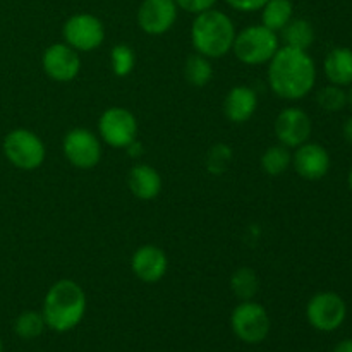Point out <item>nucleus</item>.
<instances>
[{
    "mask_svg": "<svg viewBox=\"0 0 352 352\" xmlns=\"http://www.w3.org/2000/svg\"><path fill=\"white\" fill-rule=\"evenodd\" d=\"M316 81L315 60L306 50L282 47L268 62V82L278 98L301 100Z\"/></svg>",
    "mask_w": 352,
    "mask_h": 352,
    "instance_id": "f257e3e1",
    "label": "nucleus"
},
{
    "mask_svg": "<svg viewBox=\"0 0 352 352\" xmlns=\"http://www.w3.org/2000/svg\"><path fill=\"white\" fill-rule=\"evenodd\" d=\"M86 313V294L78 282L62 278L47 291L43 301V315L47 329L57 333L74 330Z\"/></svg>",
    "mask_w": 352,
    "mask_h": 352,
    "instance_id": "f03ea898",
    "label": "nucleus"
},
{
    "mask_svg": "<svg viewBox=\"0 0 352 352\" xmlns=\"http://www.w3.org/2000/svg\"><path fill=\"white\" fill-rule=\"evenodd\" d=\"M236 28L226 12L217 9L196 14L191 26V41L196 54L208 58L226 57L232 50Z\"/></svg>",
    "mask_w": 352,
    "mask_h": 352,
    "instance_id": "7ed1b4c3",
    "label": "nucleus"
},
{
    "mask_svg": "<svg viewBox=\"0 0 352 352\" xmlns=\"http://www.w3.org/2000/svg\"><path fill=\"white\" fill-rule=\"evenodd\" d=\"M278 36L275 31L268 30L263 24L244 28L236 33L232 52L243 64L260 65L268 64L278 50Z\"/></svg>",
    "mask_w": 352,
    "mask_h": 352,
    "instance_id": "20e7f679",
    "label": "nucleus"
},
{
    "mask_svg": "<svg viewBox=\"0 0 352 352\" xmlns=\"http://www.w3.org/2000/svg\"><path fill=\"white\" fill-rule=\"evenodd\" d=\"M3 155L10 165L21 170H34L45 162L43 141L30 129H14L3 140Z\"/></svg>",
    "mask_w": 352,
    "mask_h": 352,
    "instance_id": "39448f33",
    "label": "nucleus"
},
{
    "mask_svg": "<svg viewBox=\"0 0 352 352\" xmlns=\"http://www.w3.org/2000/svg\"><path fill=\"white\" fill-rule=\"evenodd\" d=\"M234 336L244 344H260L270 333V316L267 309L254 301H241L230 315Z\"/></svg>",
    "mask_w": 352,
    "mask_h": 352,
    "instance_id": "423d86ee",
    "label": "nucleus"
},
{
    "mask_svg": "<svg viewBox=\"0 0 352 352\" xmlns=\"http://www.w3.org/2000/svg\"><path fill=\"white\" fill-rule=\"evenodd\" d=\"M347 316L346 301L336 292H318L306 306V318L320 332H333Z\"/></svg>",
    "mask_w": 352,
    "mask_h": 352,
    "instance_id": "0eeeda50",
    "label": "nucleus"
},
{
    "mask_svg": "<svg viewBox=\"0 0 352 352\" xmlns=\"http://www.w3.org/2000/svg\"><path fill=\"white\" fill-rule=\"evenodd\" d=\"M62 34L69 47L78 52L96 50L105 40V26L93 14H74L62 28Z\"/></svg>",
    "mask_w": 352,
    "mask_h": 352,
    "instance_id": "6e6552de",
    "label": "nucleus"
},
{
    "mask_svg": "<svg viewBox=\"0 0 352 352\" xmlns=\"http://www.w3.org/2000/svg\"><path fill=\"white\" fill-rule=\"evenodd\" d=\"M102 140L112 148H127L138 136V120L131 110L112 107L102 113L98 120Z\"/></svg>",
    "mask_w": 352,
    "mask_h": 352,
    "instance_id": "1a4fd4ad",
    "label": "nucleus"
},
{
    "mask_svg": "<svg viewBox=\"0 0 352 352\" xmlns=\"http://www.w3.org/2000/svg\"><path fill=\"white\" fill-rule=\"evenodd\" d=\"M62 150L69 164L82 170L96 167L102 160V144L98 138L85 127H76L69 131L62 143Z\"/></svg>",
    "mask_w": 352,
    "mask_h": 352,
    "instance_id": "9d476101",
    "label": "nucleus"
},
{
    "mask_svg": "<svg viewBox=\"0 0 352 352\" xmlns=\"http://www.w3.org/2000/svg\"><path fill=\"white\" fill-rule=\"evenodd\" d=\"M45 74L57 82H69L81 71V57L78 50L67 43H54L47 47L41 57Z\"/></svg>",
    "mask_w": 352,
    "mask_h": 352,
    "instance_id": "9b49d317",
    "label": "nucleus"
},
{
    "mask_svg": "<svg viewBox=\"0 0 352 352\" xmlns=\"http://www.w3.org/2000/svg\"><path fill=\"white\" fill-rule=\"evenodd\" d=\"M274 129L280 144L287 148H298L308 143L313 124L305 110L298 109V107H289L278 113Z\"/></svg>",
    "mask_w": 352,
    "mask_h": 352,
    "instance_id": "f8f14e48",
    "label": "nucleus"
},
{
    "mask_svg": "<svg viewBox=\"0 0 352 352\" xmlns=\"http://www.w3.org/2000/svg\"><path fill=\"white\" fill-rule=\"evenodd\" d=\"M177 14L175 0H143L138 9V24L146 34L158 36L174 26Z\"/></svg>",
    "mask_w": 352,
    "mask_h": 352,
    "instance_id": "ddd939ff",
    "label": "nucleus"
},
{
    "mask_svg": "<svg viewBox=\"0 0 352 352\" xmlns=\"http://www.w3.org/2000/svg\"><path fill=\"white\" fill-rule=\"evenodd\" d=\"M167 254L162 248L155 246V244H144V246L138 248L131 258L133 274L146 284H155V282L162 280L167 274Z\"/></svg>",
    "mask_w": 352,
    "mask_h": 352,
    "instance_id": "4468645a",
    "label": "nucleus"
},
{
    "mask_svg": "<svg viewBox=\"0 0 352 352\" xmlns=\"http://www.w3.org/2000/svg\"><path fill=\"white\" fill-rule=\"evenodd\" d=\"M292 165L299 177L306 181H320L330 170V155L322 144L305 143L292 155Z\"/></svg>",
    "mask_w": 352,
    "mask_h": 352,
    "instance_id": "2eb2a0df",
    "label": "nucleus"
},
{
    "mask_svg": "<svg viewBox=\"0 0 352 352\" xmlns=\"http://www.w3.org/2000/svg\"><path fill=\"white\" fill-rule=\"evenodd\" d=\"M258 109L256 91L250 86H234L223 100V113L234 124H244Z\"/></svg>",
    "mask_w": 352,
    "mask_h": 352,
    "instance_id": "dca6fc26",
    "label": "nucleus"
},
{
    "mask_svg": "<svg viewBox=\"0 0 352 352\" xmlns=\"http://www.w3.org/2000/svg\"><path fill=\"white\" fill-rule=\"evenodd\" d=\"M127 184H129L131 192L136 198L150 201L155 199L162 191V177L158 174L157 168L150 167L146 164L134 165L129 170V177H127Z\"/></svg>",
    "mask_w": 352,
    "mask_h": 352,
    "instance_id": "f3484780",
    "label": "nucleus"
},
{
    "mask_svg": "<svg viewBox=\"0 0 352 352\" xmlns=\"http://www.w3.org/2000/svg\"><path fill=\"white\" fill-rule=\"evenodd\" d=\"M323 71L332 85L347 86L352 85V50L347 47H337L323 62Z\"/></svg>",
    "mask_w": 352,
    "mask_h": 352,
    "instance_id": "a211bd4d",
    "label": "nucleus"
},
{
    "mask_svg": "<svg viewBox=\"0 0 352 352\" xmlns=\"http://www.w3.org/2000/svg\"><path fill=\"white\" fill-rule=\"evenodd\" d=\"M294 14L291 0H268L261 7V24L272 31H282L289 24Z\"/></svg>",
    "mask_w": 352,
    "mask_h": 352,
    "instance_id": "6ab92c4d",
    "label": "nucleus"
},
{
    "mask_svg": "<svg viewBox=\"0 0 352 352\" xmlns=\"http://www.w3.org/2000/svg\"><path fill=\"white\" fill-rule=\"evenodd\" d=\"M285 47L298 48V50H308L315 41V30L311 23L306 19H291L287 26L282 30Z\"/></svg>",
    "mask_w": 352,
    "mask_h": 352,
    "instance_id": "aec40b11",
    "label": "nucleus"
},
{
    "mask_svg": "<svg viewBox=\"0 0 352 352\" xmlns=\"http://www.w3.org/2000/svg\"><path fill=\"white\" fill-rule=\"evenodd\" d=\"M230 289L239 301H253L260 291V278L250 267H241L230 277Z\"/></svg>",
    "mask_w": 352,
    "mask_h": 352,
    "instance_id": "412c9836",
    "label": "nucleus"
},
{
    "mask_svg": "<svg viewBox=\"0 0 352 352\" xmlns=\"http://www.w3.org/2000/svg\"><path fill=\"white\" fill-rule=\"evenodd\" d=\"M184 78L189 85L201 88L206 86L213 78V67L208 57L201 54L189 55L184 64Z\"/></svg>",
    "mask_w": 352,
    "mask_h": 352,
    "instance_id": "4be33fe9",
    "label": "nucleus"
},
{
    "mask_svg": "<svg viewBox=\"0 0 352 352\" xmlns=\"http://www.w3.org/2000/svg\"><path fill=\"white\" fill-rule=\"evenodd\" d=\"M291 165L292 155L284 144H274V146L267 148L263 157H261V168H263L265 174L272 175V177L282 175Z\"/></svg>",
    "mask_w": 352,
    "mask_h": 352,
    "instance_id": "5701e85b",
    "label": "nucleus"
},
{
    "mask_svg": "<svg viewBox=\"0 0 352 352\" xmlns=\"http://www.w3.org/2000/svg\"><path fill=\"white\" fill-rule=\"evenodd\" d=\"M45 329H47V323H45L41 311H33V309L21 313L14 323V332L19 339L24 340L38 339Z\"/></svg>",
    "mask_w": 352,
    "mask_h": 352,
    "instance_id": "b1692460",
    "label": "nucleus"
},
{
    "mask_svg": "<svg viewBox=\"0 0 352 352\" xmlns=\"http://www.w3.org/2000/svg\"><path fill=\"white\" fill-rule=\"evenodd\" d=\"M110 62H112V71L117 78H126L133 72L136 65V55L129 45H116L110 52Z\"/></svg>",
    "mask_w": 352,
    "mask_h": 352,
    "instance_id": "393cba45",
    "label": "nucleus"
},
{
    "mask_svg": "<svg viewBox=\"0 0 352 352\" xmlns=\"http://www.w3.org/2000/svg\"><path fill=\"white\" fill-rule=\"evenodd\" d=\"M316 102L327 112H339L347 105L349 100H347V93L344 91L342 86L330 85L320 89L316 95Z\"/></svg>",
    "mask_w": 352,
    "mask_h": 352,
    "instance_id": "a878e982",
    "label": "nucleus"
},
{
    "mask_svg": "<svg viewBox=\"0 0 352 352\" xmlns=\"http://www.w3.org/2000/svg\"><path fill=\"white\" fill-rule=\"evenodd\" d=\"M230 158H232V151L229 150V146H226V144H215L208 151V158H206L208 170L213 172V174H222L229 167Z\"/></svg>",
    "mask_w": 352,
    "mask_h": 352,
    "instance_id": "bb28decb",
    "label": "nucleus"
},
{
    "mask_svg": "<svg viewBox=\"0 0 352 352\" xmlns=\"http://www.w3.org/2000/svg\"><path fill=\"white\" fill-rule=\"evenodd\" d=\"M217 2L219 0H175L179 9L195 14V16L199 12H205V10L213 9Z\"/></svg>",
    "mask_w": 352,
    "mask_h": 352,
    "instance_id": "cd10ccee",
    "label": "nucleus"
},
{
    "mask_svg": "<svg viewBox=\"0 0 352 352\" xmlns=\"http://www.w3.org/2000/svg\"><path fill=\"white\" fill-rule=\"evenodd\" d=\"M267 2L268 0H226L227 6L239 12H256V10H261V7Z\"/></svg>",
    "mask_w": 352,
    "mask_h": 352,
    "instance_id": "c85d7f7f",
    "label": "nucleus"
},
{
    "mask_svg": "<svg viewBox=\"0 0 352 352\" xmlns=\"http://www.w3.org/2000/svg\"><path fill=\"white\" fill-rule=\"evenodd\" d=\"M333 352H352V339L342 340V342L337 344Z\"/></svg>",
    "mask_w": 352,
    "mask_h": 352,
    "instance_id": "c756f323",
    "label": "nucleus"
},
{
    "mask_svg": "<svg viewBox=\"0 0 352 352\" xmlns=\"http://www.w3.org/2000/svg\"><path fill=\"white\" fill-rule=\"evenodd\" d=\"M344 138L347 140V143L352 144V117H349L344 124Z\"/></svg>",
    "mask_w": 352,
    "mask_h": 352,
    "instance_id": "7c9ffc66",
    "label": "nucleus"
},
{
    "mask_svg": "<svg viewBox=\"0 0 352 352\" xmlns=\"http://www.w3.org/2000/svg\"><path fill=\"white\" fill-rule=\"evenodd\" d=\"M127 151H129L131 155H134V157H138V155L143 153V148H141V144L138 143V141H133V143L127 146Z\"/></svg>",
    "mask_w": 352,
    "mask_h": 352,
    "instance_id": "2f4dec72",
    "label": "nucleus"
},
{
    "mask_svg": "<svg viewBox=\"0 0 352 352\" xmlns=\"http://www.w3.org/2000/svg\"><path fill=\"white\" fill-rule=\"evenodd\" d=\"M347 182H349V188H351V191H352V168H351V172H349V177H347Z\"/></svg>",
    "mask_w": 352,
    "mask_h": 352,
    "instance_id": "473e14b6",
    "label": "nucleus"
},
{
    "mask_svg": "<svg viewBox=\"0 0 352 352\" xmlns=\"http://www.w3.org/2000/svg\"><path fill=\"white\" fill-rule=\"evenodd\" d=\"M347 100H349V103H351V107H352V88H351L349 95H347Z\"/></svg>",
    "mask_w": 352,
    "mask_h": 352,
    "instance_id": "72a5a7b5",
    "label": "nucleus"
},
{
    "mask_svg": "<svg viewBox=\"0 0 352 352\" xmlns=\"http://www.w3.org/2000/svg\"><path fill=\"white\" fill-rule=\"evenodd\" d=\"M0 352H3V344H2V339H0Z\"/></svg>",
    "mask_w": 352,
    "mask_h": 352,
    "instance_id": "f704fd0d",
    "label": "nucleus"
}]
</instances>
